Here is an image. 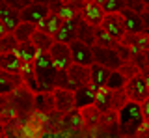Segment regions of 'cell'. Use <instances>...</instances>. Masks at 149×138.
Segmentation results:
<instances>
[{
	"instance_id": "cell-1",
	"label": "cell",
	"mask_w": 149,
	"mask_h": 138,
	"mask_svg": "<svg viewBox=\"0 0 149 138\" xmlns=\"http://www.w3.org/2000/svg\"><path fill=\"white\" fill-rule=\"evenodd\" d=\"M116 127H118V132L121 136H127V138L138 136V132L147 127V121L143 119L140 105L127 101L125 107L119 108V112H118V123H116Z\"/></svg>"
},
{
	"instance_id": "cell-2",
	"label": "cell",
	"mask_w": 149,
	"mask_h": 138,
	"mask_svg": "<svg viewBox=\"0 0 149 138\" xmlns=\"http://www.w3.org/2000/svg\"><path fill=\"white\" fill-rule=\"evenodd\" d=\"M32 63H34V77L37 82V90L39 91H52L58 69L50 62L49 52H37V56L34 58Z\"/></svg>"
},
{
	"instance_id": "cell-3",
	"label": "cell",
	"mask_w": 149,
	"mask_h": 138,
	"mask_svg": "<svg viewBox=\"0 0 149 138\" xmlns=\"http://www.w3.org/2000/svg\"><path fill=\"white\" fill-rule=\"evenodd\" d=\"M34 91L28 90L24 84L21 88L9 91L8 95H4L8 107L13 112H22V114H34Z\"/></svg>"
},
{
	"instance_id": "cell-4",
	"label": "cell",
	"mask_w": 149,
	"mask_h": 138,
	"mask_svg": "<svg viewBox=\"0 0 149 138\" xmlns=\"http://www.w3.org/2000/svg\"><path fill=\"white\" fill-rule=\"evenodd\" d=\"M123 91L125 95H127V99L130 103H136V105H142L143 101L149 99V82H147V75H142V73H138V75L130 77L127 79L123 86Z\"/></svg>"
},
{
	"instance_id": "cell-5",
	"label": "cell",
	"mask_w": 149,
	"mask_h": 138,
	"mask_svg": "<svg viewBox=\"0 0 149 138\" xmlns=\"http://www.w3.org/2000/svg\"><path fill=\"white\" fill-rule=\"evenodd\" d=\"M121 19H123V26H125V34H140V32H147V11L146 13H136L129 8H123L119 11Z\"/></svg>"
},
{
	"instance_id": "cell-6",
	"label": "cell",
	"mask_w": 149,
	"mask_h": 138,
	"mask_svg": "<svg viewBox=\"0 0 149 138\" xmlns=\"http://www.w3.org/2000/svg\"><path fill=\"white\" fill-rule=\"evenodd\" d=\"M91 52H93V62L99 63V66H102V67H106V69H110V71L119 69L121 63H123L114 49H102V47L93 45V47H91Z\"/></svg>"
},
{
	"instance_id": "cell-7",
	"label": "cell",
	"mask_w": 149,
	"mask_h": 138,
	"mask_svg": "<svg viewBox=\"0 0 149 138\" xmlns=\"http://www.w3.org/2000/svg\"><path fill=\"white\" fill-rule=\"evenodd\" d=\"M99 28L104 30L116 41H121L125 38V26H123V19H121L119 13H104Z\"/></svg>"
},
{
	"instance_id": "cell-8",
	"label": "cell",
	"mask_w": 149,
	"mask_h": 138,
	"mask_svg": "<svg viewBox=\"0 0 149 138\" xmlns=\"http://www.w3.org/2000/svg\"><path fill=\"white\" fill-rule=\"evenodd\" d=\"M49 56H50V62L54 63V67L58 69V71H65L69 66H71V52H69V47L63 43H52V47L49 50Z\"/></svg>"
},
{
	"instance_id": "cell-9",
	"label": "cell",
	"mask_w": 149,
	"mask_h": 138,
	"mask_svg": "<svg viewBox=\"0 0 149 138\" xmlns=\"http://www.w3.org/2000/svg\"><path fill=\"white\" fill-rule=\"evenodd\" d=\"M49 6H45V4H28V6L24 8V10L19 11V19H21V22H30V24H39L41 21L45 19L47 15H49Z\"/></svg>"
},
{
	"instance_id": "cell-10",
	"label": "cell",
	"mask_w": 149,
	"mask_h": 138,
	"mask_svg": "<svg viewBox=\"0 0 149 138\" xmlns=\"http://www.w3.org/2000/svg\"><path fill=\"white\" fill-rule=\"evenodd\" d=\"M67 47H69V52H71V62L73 63H78V66H88V67L93 63L91 47L84 45L82 41H78V39H74L73 43L67 45Z\"/></svg>"
},
{
	"instance_id": "cell-11",
	"label": "cell",
	"mask_w": 149,
	"mask_h": 138,
	"mask_svg": "<svg viewBox=\"0 0 149 138\" xmlns=\"http://www.w3.org/2000/svg\"><path fill=\"white\" fill-rule=\"evenodd\" d=\"M50 93H52V101H54V110L58 114L63 116V114L74 110V95H73V91L62 90V88H54Z\"/></svg>"
},
{
	"instance_id": "cell-12",
	"label": "cell",
	"mask_w": 149,
	"mask_h": 138,
	"mask_svg": "<svg viewBox=\"0 0 149 138\" xmlns=\"http://www.w3.org/2000/svg\"><path fill=\"white\" fill-rule=\"evenodd\" d=\"M78 19L80 17H74V19H69V21H63L60 24V28L56 30V34L52 36V39L56 43H63V45H69L77 39V28H78Z\"/></svg>"
},
{
	"instance_id": "cell-13",
	"label": "cell",
	"mask_w": 149,
	"mask_h": 138,
	"mask_svg": "<svg viewBox=\"0 0 149 138\" xmlns=\"http://www.w3.org/2000/svg\"><path fill=\"white\" fill-rule=\"evenodd\" d=\"M78 17H80L84 22H88L90 26L97 28V26L101 24L102 17H104V11H102V8L99 4H93V2H88L86 0V4L82 6V10L78 11Z\"/></svg>"
},
{
	"instance_id": "cell-14",
	"label": "cell",
	"mask_w": 149,
	"mask_h": 138,
	"mask_svg": "<svg viewBox=\"0 0 149 138\" xmlns=\"http://www.w3.org/2000/svg\"><path fill=\"white\" fill-rule=\"evenodd\" d=\"M0 22H2L4 30H6L8 34H11V32L15 30V26L21 22L19 11L15 8H11L9 4H6L4 0H0Z\"/></svg>"
},
{
	"instance_id": "cell-15",
	"label": "cell",
	"mask_w": 149,
	"mask_h": 138,
	"mask_svg": "<svg viewBox=\"0 0 149 138\" xmlns=\"http://www.w3.org/2000/svg\"><path fill=\"white\" fill-rule=\"evenodd\" d=\"M130 50V54L136 52H147V32H140V34H125V38L119 41Z\"/></svg>"
},
{
	"instance_id": "cell-16",
	"label": "cell",
	"mask_w": 149,
	"mask_h": 138,
	"mask_svg": "<svg viewBox=\"0 0 149 138\" xmlns=\"http://www.w3.org/2000/svg\"><path fill=\"white\" fill-rule=\"evenodd\" d=\"M73 95H74V110L91 107V105L95 103V88H93L91 84L77 88L73 91Z\"/></svg>"
},
{
	"instance_id": "cell-17",
	"label": "cell",
	"mask_w": 149,
	"mask_h": 138,
	"mask_svg": "<svg viewBox=\"0 0 149 138\" xmlns=\"http://www.w3.org/2000/svg\"><path fill=\"white\" fill-rule=\"evenodd\" d=\"M67 77L71 79V82L77 88L80 86H88L90 84V67L88 66H78V63H71L67 69H65Z\"/></svg>"
},
{
	"instance_id": "cell-18",
	"label": "cell",
	"mask_w": 149,
	"mask_h": 138,
	"mask_svg": "<svg viewBox=\"0 0 149 138\" xmlns=\"http://www.w3.org/2000/svg\"><path fill=\"white\" fill-rule=\"evenodd\" d=\"M34 112L39 116H47V114L54 112V101L50 91H37L34 95Z\"/></svg>"
},
{
	"instance_id": "cell-19",
	"label": "cell",
	"mask_w": 149,
	"mask_h": 138,
	"mask_svg": "<svg viewBox=\"0 0 149 138\" xmlns=\"http://www.w3.org/2000/svg\"><path fill=\"white\" fill-rule=\"evenodd\" d=\"M60 123H62V127L65 129V131H69L71 135H80V132L84 131V123L80 119V114H78V110H71V112L63 114L62 119H60Z\"/></svg>"
},
{
	"instance_id": "cell-20",
	"label": "cell",
	"mask_w": 149,
	"mask_h": 138,
	"mask_svg": "<svg viewBox=\"0 0 149 138\" xmlns=\"http://www.w3.org/2000/svg\"><path fill=\"white\" fill-rule=\"evenodd\" d=\"M21 86H22L21 75H13V73H8V71L0 69V95H8L9 91L21 88Z\"/></svg>"
},
{
	"instance_id": "cell-21",
	"label": "cell",
	"mask_w": 149,
	"mask_h": 138,
	"mask_svg": "<svg viewBox=\"0 0 149 138\" xmlns=\"http://www.w3.org/2000/svg\"><path fill=\"white\" fill-rule=\"evenodd\" d=\"M108 75H110V69L102 67V66H99V63H95V62L90 66V84L95 90L104 88L106 80H108Z\"/></svg>"
},
{
	"instance_id": "cell-22",
	"label": "cell",
	"mask_w": 149,
	"mask_h": 138,
	"mask_svg": "<svg viewBox=\"0 0 149 138\" xmlns=\"http://www.w3.org/2000/svg\"><path fill=\"white\" fill-rule=\"evenodd\" d=\"M21 60L15 52H4L0 54V69L8 73H13V75H19L21 73Z\"/></svg>"
},
{
	"instance_id": "cell-23",
	"label": "cell",
	"mask_w": 149,
	"mask_h": 138,
	"mask_svg": "<svg viewBox=\"0 0 149 138\" xmlns=\"http://www.w3.org/2000/svg\"><path fill=\"white\" fill-rule=\"evenodd\" d=\"M49 11L54 13V15H58L62 21H69V19H74V17H78V11L74 10V8H69L62 4L60 0H52V2L49 4Z\"/></svg>"
},
{
	"instance_id": "cell-24",
	"label": "cell",
	"mask_w": 149,
	"mask_h": 138,
	"mask_svg": "<svg viewBox=\"0 0 149 138\" xmlns=\"http://www.w3.org/2000/svg\"><path fill=\"white\" fill-rule=\"evenodd\" d=\"M77 39L82 41L88 47L95 45V28L90 26L88 22H84L82 19H78V28H77Z\"/></svg>"
},
{
	"instance_id": "cell-25",
	"label": "cell",
	"mask_w": 149,
	"mask_h": 138,
	"mask_svg": "<svg viewBox=\"0 0 149 138\" xmlns=\"http://www.w3.org/2000/svg\"><path fill=\"white\" fill-rule=\"evenodd\" d=\"M30 43L34 45L39 52H47V50L52 47L54 39H52V36H49V34H45V32H41V30L36 28V32L30 36Z\"/></svg>"
},
{
	"instance_id": "cell-26",
	"label": "cell",
	"mask_w": 149,
	"mask_h": 138,
	"mask_svg": "<svg viewBox=\"0 0 149 138\" xmlns=\"http://www.w3.org/2000/svg\"><path fill=\"white\" fill-rule=\"evenodd\" d=\"M110 95H112V91L106 88L95 90V103H93V107L99 110V114L110 112Z\"/></svg>"
},
{
	"instance_id": "cell-27",
	"label": "cell",
	"mask_w": 149,
	"mask_h": 138,
	"mask_svg": "<svg viewBox=\"0 0 149 138\" xmlns=\"http://www.w3.org/2000/svg\"><path fill=\"white\" fill-rule=\"evenodd\" d=\"M62 19H60L58 15H54V13H49V15L45 17L43 21L37 24V30H41V32H45V34H49V36H54L56 34V30L60 28V24H62Z\"/></svg>"
},
{
	"instance_id": "cell-28",
	"label": "cell",
	"mask_w": 149,
	"mask_h": 138,
	"mask_svg": "<svg viewBox=\"0 0 149 138\" xmlns=\"http://www.w3.org/2000/svg\"><path fill=\"white\" fill-rule=\"evenodd\" d=\"M37 52H39V50H37L30 41H22V43H19L17 49H15V54L19 56L21 62H34V58L37 56Z\"/></svg>"
},
{
	"instance_id": "cell-29",
	"label": "cell",
	"mask_w": 149,
	"mask_h": 138,
	"mask_svg": "<svg viewBox=\"0 0 149 138\" xmlns=\"http://www.w3.org/2000/svg\"><path fill=\"white\" fill-rule=\"evenodd\" d=\"M36 28L37 26L30 24V22H19L11 34H13V38L17 39V43H22V41H30V36L36 32Z\"/></svg>"
},
{
	"instance_id": "cell-30",
	"label": "cell",
	"mask_w": 149,
	"mask_h": 138,
	"mask_svg": "<svg viewBox=\"0 0 149 138\" xmlns=\"http://www.w3.org/2000/svg\"><path fill=\"white\" fill-rule=\"evenodd\" d=\"M78 114H80V119H82L84 127L97 125V123H99V118H101L99 110L93 107V105H91V107H86V108H80V110H78Z\"/></svg>"
},
{
	"instance_id": "cell-31",
	"label": "cell",
	"mask_w": 149,
	"mask_h": 138,
	"mask_svg": "<svg viewBox=\"0 0 149 138\" xmlns=\"http://www.w3.org/2000/svg\"><path fill=\"white\" fill-rule=\"evenodd\" d=\"M118 43H119V41L112 39L104 30L99 28V26L95 28V45H97V47H102V49H116V47H118Z\"/></svg>"
},
{
	"instance_id": "cell-32",
	"label": "cell",
	"mask_w": 149,
	"mask_h": 138,
	"mask_svg": "<svg viewBox=\"0 0 149 138\" xmlns=\"http://www.w3.org/2000/svg\"><path fill=\"white\" fill-rule=\"evenodd\" d=\"M125 82H127V79H125V77L121 75L118 69H116V71H110L108 80H106L104 88H106V90H110V91H114V90H123Z\"/></svg>"
},
{
	"instance_id": "cell-33",
	"label": "cell",
	"mask_w": 149,
	"mask_h": 138,
	"mask_svg": "<svg viewBox=\"0 0 149 138\" xmlns=\"http://www.w3.org/2000/svg\"><path fill=\"white\" fill-rule=\"evenodd\" d=\"M127 101L129 99L123 90H114L110 95V112H119V108H123Z\"/></svg>"
},
{
	"instance_id": "cell-34",
	"label": "cell",
	"mask_w": 149,
	"mask_h": 138,
	"mask_svg": "<svg viewBox=\"0 0 149 138\" xmlns=\"http://www.w3.org/2000/svg\"><path fill=\"white\" fill-rule=\"evenodd\" d=\"M17 39L13 38V34H4L2 38H0V54L4 52H15L17 49Z\"/></svg>"
},
{
	"instance_id": "cell-35",
	"label": "cell",
	"mask_w": 149,
	"mask_h": 138,
	"mask_svg": "<svg viewBox=\"0 0 149 138\" xmlns=\"http://www.w3.org/2000/svg\"><path fill=\"white\" fill-rule=\"evenodd\" d=\"M54 88H62V90L74 91V90H77V86L71 82V79L67 77V73H65V71H58V75H56V80H54Z\"/></svg>"
},
{
	"instance_id": "cell-36",
	"label": "cell",
	"mask_w": 149,
	"mask_h": 138,
	"mask_svg": "<svg viewBox=\"0 0 149 138\" xmlns=\"http://www.w3.org/2000/svg\"><path fill=\"white\" fill-rule=\"evenodd\" d=\"M101 8L104 13H119L125 8V0H104Z\"/></svg>"
},
{
	"instance_id": "cell-37",
	"label": "cell",
	"mask_w": 149,
	"mask_h": 138,
	"mask_svg": "<svg viewBox=\"0 0 149 138\" xmlns=\"http://www.w3.org/2000/svg\"><path fill=\"white\" fill-rule=\"evenodd\" d=\"M125 8L142 15V13L147 11V0H125Z\"/></svg>"
},
{
	"instance_id": "cell-38",
	"label": "cell",
	"mask_w": 149,
	"mask_h": 138,
	"mask_svg": "<svg viewBox=\"0 0 149 138\" xmlns=\"http://www.w3.org/2000/svg\"><path fill=\"white\" fill-rule=\"evenodd\" d=\"M4 2L9 4L11 8H15L17 11H21V10H24L28 4H32V0H4Z\"/></svg>"
},
{
	"instance_id": "cell-39",
	"label": "cell",
	"mask_w": 149,
	"mask_h": 138,
	"mask_svg": "<svg viewBox=\"0 0 149 138\" xmlns=\"http://www.w3.org/2000/svg\"><path fill=\"white\" fill-rule=\"evenodd\" d=\"M60 2L65 4V6H69V8H74L77 11H80L82 6L86 4V0H60Z\"/></svg>"
},
{
	"instance_id": "cell-40",
	"label": "cell",
	"mask_w": 149,
	"mask_h": 138,
	"mask_svg": "<svg viewBox=\"0 0 149 138\" xmlns=\"http://www.w3.org/2000/svg\"><path fill=\"white\" fill-rule=\"evenodd\" d=\"M32 2H36V4H45V6H49L52 0H32Z\"/></svg>"
},
{
	"instance_id": "cell-41",
	"label": "cell",
	"mask_w": 149,
	"mask_h": 138,
	"mask_svg": "<svg viewBox=\"0 0 149 138\" xmlns=\"http://www.w3.org/2000/svg\"><path fill=\"white\" fill-rule=\"evenodd\" d=\"M6 121H8L6 118H4V116H0V129H4V125H6Z\"/></svg>"
},
{
	"instance_id": "cell-42",
	"label": "cell",
	"mask_w": 149,
	"mask_h": 138,
	"mask_svg": "<svg viewBox=\"0 0 149 138\" xmlns=\"http://www.w3.org/2000/svg\"><path fill=\"white\" fill-rule=\"evenodd\" d=\"M88 2H93V4H99V6H102V4H104V0H88Z\"/></svg>"
},
{
	"instance_id": "cell-43",
	"label": "cell",
	"mask_w": 149,
	"mask_h": 138,
	"mask_svg": "<svg viewBox=\"0 0 149 138\" xmlns=\"http://www.w3.org/2000/svg\"><path fill=\"white\" fill-rule=\"evenodd\" d=\"M4 34H8V32H6V30H4V26H2V22H0V38H2V36H4Z\"/></svg>"
},
{
	"instance_id": "cell-44",
	"label": "cell",
	"mask_w": 149,
	"mask_h": 138,
	"mask_svg": "<svg viewBox=\"0 0 149 138\" xmlns=\"http://www.w3.org/2000/svg\"><path fill=\"white\" fill-rule=\"evenodd\" d=\"M0 138H6V136H4V132H0Z\"/></svg>"
},
{
	"instance_id": "cell-45",
	"label": "cell",
	"mask_w": 149,
	"mask_h": 138,
	"mask_svg": "<svg viewBox=\"0 0 149 138\" xmlns=\"http://www.w3.org/2000/svg\"><path fill=\"white\" fill-rule=\"evenodd\" d=\"M2 131H4V129H0V132H2Z\"/></svg>"
}]
</instances>
